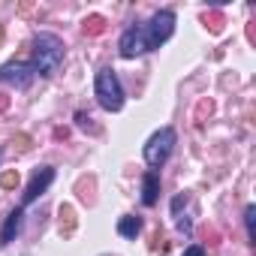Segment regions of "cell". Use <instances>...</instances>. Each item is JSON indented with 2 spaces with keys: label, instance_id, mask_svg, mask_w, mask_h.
I'll list each match as a JSON object with an SVG mask.
<instances>
[{
  "label": "cell",
  "instance_id": "obj_20",
  "mask_svg": "<svg viewBox=\"0 0 256 256\" xmlns=\"http://www.w3.org/2000/svg\"><path fill=\"white\" fill-rule=\"evenodd\" d=\"M4 40H6V30H4V24H0V46H4Z\"/></svg>",
  "mask_w": 256,
  "mask_h": 256
},
{
  "label": "cell",
  "instance_id": "obj_6",
  "mask_svg": "<svg viewBox=\"0 0 256 256\" xmlns=\"http://www.w3.org/2000/svg\"><path fill=\"white\" fill-rule=\"evenodd\" d=\"M54 181V169L52 166H42V169H36L34 172V178H30V184H28V190H24V205H30L36 196H42L46 190H48V184Z\"/></svg>",
  "mask_w": 256,
  "mask_h": 256
},
{
  "label": "cell",
  "instance_id": "obj_18",
  "mask_svg": "<svg viewBox=\"0 0 256 256\" xmlns=\"http://www.w3.org/2000/svg\"><path fill=\"white\" fill-rule=\"evenodd\" d=\"M184 256H205V250H202L199 244H193V247H187V250H184Z\"/></svg>",
  "mask_w": 256,
  "mask_h": 256
},
{
  "label": "cell",
  "instance_id": "obj_9",
  "mask_svg": "<svg viewBox=\"0 0 256 256\" xmlns=\"http://www.w3.org/2000/svg\"><path fill=\"white\" fill-rule=\"evenodd\" d=\"M157 199H160V175L157 172H148L142 178V202L151 208V205H157Z\"/></svg>",
  "mask_w": 256,
  "mask_h": 256
},
{
  "label": "cell",
  "instance_id": "obj_7",
  "mask_svg": "<svg viewBox=\"0 0 256 256\" xmlns=\"http://www.w3.org/2000/svg\"><path fill=\"white\" fill-rule=\"evenodd\" d=\"M142 52H148V48H145L142 28H126L124 36H120V54H124V58H136V54H142Z\"/></svg>",
  "mask_w": 256,
  "mask_h": 256
},
{
  "label": "cell",
  "instance_id": "obj_17",
  "mask_svg": "<svg viewBox=\"0 0 256 256\" xmlns=\"http://www.w3.org/2000/svg\"><path fill=\"white\" fill-rule=\"evenodd\" d=\"M12 145H18V151H28V148H30V136H18Z\"/></svg>",
  "mask_w": 256,
  "mask_h": 256
},
{
  "label": "cell",
  "instance_id": "obj_15",
  "mask_svg": "<svg viewBox=\"0 0 256 256\" xmlns=\"http://www.w3.org/2000/svg\"><path fill=\"white\" fill-rule=\"evenodd\" d=\"M205 24L211 28V34H220L223 30V16L220 12H205Z\"/></svg>",
  "mask_w": 256,
  "mask_h": 256
},
{
  "label": "cell",
  "instance_id": "obj_16",
  "mask_svg": "<svg viewBox=\"0 0 256 256\" xmlns=\"http://www.w3.org/2000/svg\"><path fill=\"white\" fill-rule=\"evenodd\" d=\"M76 120H78V126H82V130H90V133H96V126H94V118H90V114L78 112V114H76Z\"/></svg>",
  "mask_w": 256,
  "mask_h": 256
},
{
  "label": "cell",
  "instance_id": "obj_21",
  "mask_svg": "<svg viewBox=\"0 0 256 256\" xmlns=\"http://www.w3.org/2000/svg\"><path fill=\"white\" fill-rule=\"evenodd\" d=\"M0 160H4V151H0Z\"/></svg>",
  "mask_w": 256,
  "mask_h": 256
},
{
  "label": "cell",
  "instance_id": "obj_12",
  "mask_svg": "<svg viewBox=\"0 0 256 256\" xmlns=\"http://www.w3.org/2000/svg\"><path fill=\"white\" fill-rule=\"evenodd\" d=\"M82 30H84V36H100L106 30V18L102 16H88L84 24H82Z\"/></svg>",
  "mask_w": 256,
  "mask_h": 256
},
{
  "label": "cell",
  "instance_id": "obj_8",
  "mask_svg": "<svg viewBox=\"0 0 256 256\" xmlns=\"http://www.w3.org/2000/svg\"><path fill=\"white\" fill-rule=\"evenodd\" d=\"M22 217H24L22 208H12V211L6 214V223H4V229H0V247L10 244V241L18 235V229H22Z\"/></svg>",
  "mask_w": 256,
  "mask_h": 256
},
{
  "label": "cell",
  "instance_id": "obj_4",
  "mask_svg": "<svg viewBox=\"0 0 256 256\" xmlns=\"http://www.w3.org/2000/svg\"><path fill=\"white\" fill-rule=\"evenodd\" d=\"M172 30H175V12H169V10H163V12H157L145 28H142V36H145V48L151 52V48H160L169 36H172Z\"/></svg>",
  "mask_w": 256,
  "mask_h": 256
},
{
  "label": "cell",
  "instance_id": "obj_5",
  "mask_svg": "<svg viewBox=\"0 0 256 256\" xmlns=\"http://www.w3.org/2000/svg\"><path fill=\"white\" fill-rule=\"evenodd\" d=\"M34 76H36L34 64H24V60H10V64L0 66V82H4V84L28 88V84L34 82Z\"/></svg>",
  "mask_w": 256,
  "mask_h": 256
},
{
  "label": "cell",
  "instance_id": "obj_19",
  "mask_svg": "<svg viewBox=\"0 0 256 256\" xmlns=\"http://www.w3.org/2000/svg\"><path fill=\"white\" fill-rule=\"evenodd\" d=\"M6 106H10V96H6V94H0V112H4Z\"/></svg>",
  "mask_w": 256,
  "mask_h": 256
},
{
  "label": "cell",
  "instance_id": "obj_2",
  "mask_svg": "<svg viewBox=\"0 0 256 256\" xmlns=\"http://www.w3.org/2000/svg\"><path fill=\"white\" fill-rule=\"evenodd\" d=\"M94 94H96V102L106 108V112H118L124 106V88L114 76L112 66H102L96 72V84H94Z\"/></svg>",
  "mask_w": 256,
  "mask_h": 256
},
{
  "label": "cell",
  "instance_id": "obj_14",
  "mask_svg": "<svg viewBox=\"0 0 256 256\" xmlns=\"http://www.w3.org/2000/svg\"><path fill=\"white\" fill-rule=\"evenodd\" d=\"M0 187H4V190H16V187H18V172H16V169L0 172Z\"/></svg>",
  "mask_w": 256,
  "mask_h": 256
},
{
  "label": "cell",
  "instance_id": "obj_13",
  "mask_svg": "<svg viewBox=\"0 0 256 256\" xmlns=\"http://www.w3.org/2000/svg\"><path fill=\"white\" fill-rule=\"evenodd\" d=\"M244 223H247V238L256 241V208H253V205H247V211H244Z\"/></svg>",
  "mask_w": 256,
  "mask_h": 256
},
{
  "label": "cell",
  "instance_id": "obj_11",
  "mask_svg": "<svg viewBox=\"0 0 256 256\" xmlns=\"http://www.w3.org/2000/svg\"><path fill=\"white\" fill-rule=\"evenodd\" d=\"M58 217H60V232L64 235H72V229H76V211H72V205H60L58 208Z\"/></svg>",
  "mask_w": 256,
  "mask_h": 256
},
{
  "label": "cell",
  "instance_id": "obj_3",
  "mask_svg": "<svg viewBox=\"0 0 256 256\" xmlns=\"http://www.w3.org/2000/svg\"><path fill=\"white\" fill-rule=\"evenodd\" d=\"M172 148H175V130H172V126H163V130H157L148 139V145H145V163L151 169H160L169 160Z\"/></svg>",
  "mask_w": 256,
  "mask_h": 256
},
{
  "label": "cell",
  "instance_id": "obj_1",
  "mask_svg": "<svg viewBox=\"0 0 256 256\" xmlns=\"http://www.w3.org/2000/svg\"><path fill=\"white\" fill-rule=\"evenodd\" d=\"M64 64V42L54 34H36L34 40V70L40 76H54Z\"/></svg>",
  "mask_w": 256,
  "mask_h": 256
},
{
  "label": "cell",
  "instance_id": "obj_10",
  "mask_svg": "<svg viewBox=\"0 0 256 256\" xmlns=\"http://www.w3.org/2000/svg\"><path fill=\"white\" fill-rule=\"evenodd\" d=\"M118 232H120L124 238H136V235L142 232V220H139V217H120V220H118Z\"/></svg>",
  "mask_w": 256,
  "mask_h": 256
}]
</instances>
